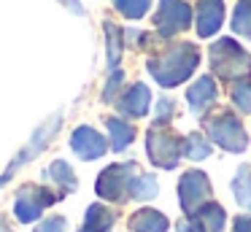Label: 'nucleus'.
I'll list each match as a JSON object with an SVG mask.
<instances>
[{
	"instance_id": "22",
	"label": "nucleus",
	"mask_w": 251,
	"mask_h": 232,
	"mask_svg": "<svg viewBox=\"0 0 251 232\" xmlns=\"http://www.w3.org/2000/svg\"><path fill=\"white\" fill-rule=\"evenodd\" d=\"M130 194H132L135 200H151V197H157V181H154V176H141V178H135V181H132Z\"/></svg>"
},
{
	"instance_id": "17",
	"label": "nucleus",
	"mask_w": 251,
	"mask_h": 232,
	"mask_svg": "<svg viewBox=\"0 0 251 232\" xmlns=\"http://www.w3.org/2000/svg\"><path fill=\"white\" fill-rule=\"evenodd\" d=\"M232 192H235V200H238L240 208L251 210V167L249 165H243L238 170V176L232 181Z\"/></svg>"
},
{
	"instance_id": "29",
	"label": "nucleus",
	"mask_w": 251,
	"mask_h": 232,
	"mask_svg": "<svg viewBox=\"0 0 251 232\" xmlns=\"http://www.w3.org/2000/svg\"><path fill=\"white\" fill-rule=\"evenodd\" d=\"M62 3H65L73 14H84V8H81V3H78V0H62Z\"/></svg>"
},
{
	"instance_id": "28",
	"label": "nucleus",
	"mask_w": 251,
	"mask_h": 232,
	"mask_svg": "<svg viewBox=\"0 0 251 232\" xmlns=\"http://www.w3.org/2000/svg\"><path fill=\"white\" fill-rule=\"evenodd\" d=\"M176 232H205V227H202L200 221H195V219H192V221H184V224H181Z\"/></svg>"
},
{
	"instance_id": "11",
	"label": "nucleus",
	"mask_w": 251,
	"mask_h": 232,
	"mask_svg": "<svg viewBox=\"0 0 251 232\" xmlns=\"http://www.w3.org/2000/svg\"><path fill=\"white\" fill-rule=\"evenodd\" d=\"M224 22V3L222 0H202L197 8V32L202 38L213 35Z\"/></svg>"
},
{
	"instance_id": "12",
	"label": "nucleus",
	"mask_w": 251,
	"mask_h": 232,
	"mask_svg": "<svg viewBox=\"0 0 251 232\" xmlns=\"http://www.w3.org/2000/svg\"><path fill=\"white\" fill-rule=\"evenodd\" d=\"M186 100H189V108L195 113H200L205 105H211V103L216 100V84H213V78L202 76L200 81H195V84L189 86V92H186Z\"/></svg>"
},
{
	"instance_id": "8",
	"label": "nucleus",
	"mask_w": 251,
	"mask_h": 232,
	"mask_svg": "<svg viewBox=\"0 0 251 232\" xmlns=\"http://www.w3.org/2000/svg\"><path fill=\"white\" fill-rule=\"evenodd\" d=\"M157 30L162 32L165 38L176 35V32H184L192 22V11L186 3L181 0H162L159 3V14H157Z\"/></svg>"
},
{
	"instance_id": "7",
	"label": "nucleus",
	"mask_w": 251,
	"mask_h": 232,
	"mask_svg": "<svg viewBox=\"0 0 251 232\" xmlns=\"http://www.w3.org/2000/svg\"><path fill=\"white\" fill-rule=\"evenodd\" d=\"M178 194H181V208L189 216H195L202 205L211 197V183H208V176L200 170H189L178 183Z\"/></svg>"
},
{
	"instance_id": "3",
	"label": "nucleus",
	"mask_w": 251,
	"mask_h": 232,
	"mask_svg": "<svg viewBox=\"0 0 251 232\" xmlns=\"http://www.w3.org/2000/svg\"><path fill=\"white\" fill-rule=\"evenodd\" d=\"M184 140L186 138H178L176 132H170V129L162 127V124H157V127H151L149 135H146L149 159H151L157 167L170 170V167H176L178 159L184 156Z\"/></svg>"
},
{
	"instance_id": "21",
	"label": "nucleus",
	"mask_w": 251,
	"mask_h": 232,
	"mask_svg": "<svg viewBox=\"0 0 251 232\" xmlns=\"http://www.w3.org/2000/svg\"><path fill=\"white\" fill-rule=\"evenodd\" d=\"M49 173H51V178H54L60 186H65V192L76 189V176H73V170H71V165H68V162H62V159L51 162Z\"/></svg>"
},
{
	"instance_id": "18",
	"label": "nucleus",
	"mask_w": 251,
	"mask_h": 232,
	"mask_svg": "<svg viewBox=\"0 0 251 232\" xmlns=\"http://www.w3.org/2000/svg\"><path fill=\"white\" fill-rule=\"evenodd\" d=\"M232 30L238 35L251 38V0H240L232 14Z\"/></svg>"
},
{
	"instance_id": "15",
	"label": "nucleus",
	"mask_w": 251,
	"mask_h": 232,
	"mask_svg": "<svg viewBox=\"0 0 251 232\" xmlns=\"http://www.w3.org/2000/svg\"><path fill=\"white\" fill-rule=\"evenodd\" d=\"M192 219H200V224L211 232H222L224 224H227V216H224V208H219L216 203H205L200 210H197Z\"/></svg>"
},
{
	"instance_id": "10",
	"label": "nucleus",
	"mask_w": 251,
	"mask_h": 232,
	"mask_svg": "<svg viewBox=\"0 0 251 232\" xmlns=\"http://www.w3.org/2000/svg\"><path fill=\"white\" fill-rule=\"evenodd\" d=\"M149 105H151V95L143 84H132L125 95L119 97V111L125 116H132V119H141L146 116Z\"/></svg>"
},
{
	"instance_id": "16",
	"label": "nucleus",
	"mask_w": 251,
	"mask_h": 232,
	"mask_svg": "<svg viewBox=\"0 0 251 232\" xmlns=\"http://www.w3.org/2000/svg\"><path fill=\"white\" fill-rule=\"evenodd\" d=\"M108 132H111V146L114 151H122L132 143L135 138V127L130 122H122V119H108Z\"/></svg>"
},
{
	"instance_id": "14",
	"label": "nucleus",
	"mask_w": 251,
	"mask_h": 232,
	"mask_svg": "<svg viewBox=\"0 0 251 232\" xmlns=\"http://www.w3.org/2000/svg\"><path fill=\"white\" fill-rule=\"evenodd\" d=\"M130 227L132 232H165L168 230V219L154 208H143L130 219Z\"/></svg>"
},
{
	"instance_id": "27",
	"label": "nucleus",
	"mask_w": 251,
	"mask_h": 232,
	"mask_svg": "<svg viewBox=\"0 0 251 232\" xmlns=\"http://www.w3.org/2000/svg\"><path fill=\"white\" fill-rule=\"evenodd\" d=\"M170 111H173V103L170 100H162L159 103V111H157V124H162V119L170 116Z\"/></svg>"
},
{
	"instance_id": "26",
	"label": "nucleus",
	"mask_w": 251,
	"mask_h": 232,
	"mask_svg": "<svg viewBox=\"0 0 251 232\" xmlns=\"http://www.w3.org/2000/svg\"><path fill=\"white\" fill-rule=\"evenodd\" d=\"M122 81H125V73H122V70H114V73H111L108 86H105V92H103L105 100H114V95H116V89L122 86Z\"/></svg>"
},
{
	"instance_id": "1",
	"label": "nucleus",
	"mask_w": 251,
	"mask_h": 232,
	"mask_svg": "<svg viewBox=\"0 0 251 232\" xmlns=\"http://www.w3.org/2000/svg\"><path fill=\"white\" fill-rule=\"evenodd\" d=\"M197 62H200V52L192 43H173L162 54L149 59V73L162 86H176L184 78H189Z\"/></svg>"
},
{
	"instance_id": "2",
	"label": "nucleus",
	"mask_w": 251,
	"mask_h": 232,
	"mask_svg": "<svg viewBox=\"0 0 251 232\" xmlns=\"http://www.w3.org/2000/svg\"><path fill=\"white\" fill-rule=\"evenodd\" d=\"M211 68L216 76H222L227 81L251 78V57L229 38L216 41L211 46Z\"/></svg>"
},
{
	"instance_id": "25",
	"label": "nucleus",
	"mask_w": 251,
	"mask_h": 232,
	"mask_svg": "<svg viewBox=\"0 0 251 232\" xmlns=\"http://www.w3.org/2000/svg\"><path fill=\"white\" fill-rule=\"evenodd\" d=\"M35 232H65V219L54 216V219H46L44 224L35 227Z\"/></svg>"
},
{
	"instance_id": "4",
	"label": "nucleus",
	"mask_w": 251,
	"mask_h": 232,
	"mask_svg": "<svg viewBox=\"0 0 251 232\" xmlns=\"http://www.w3.org/2000/svg\"><path fill=\"white\" fill-rule=\"evenodd\" d=\"M205 129H208V138L227 151H243L249 146V135H246L240 119L232 116L229 111H222L219 116L208 119Z\"/></svg>"
},
{
	"instance_id": "13",
	"label": "nucleus",
	"mask_w": 251,
	"mask_h": 232,
	"mask_svg": "<svg viewBox=\"0 0 251 232\" xmlns=\"http://www.w3.org/2000/svg\"><path fill=\"white\" fill-rule=\"evenodd\" d=\"M116 221V213L105 205H89L87 219H84V227L78 232H108Z\"/></svg>"
},
{
	"instance_id": "23",
	"label": "nucleus",
	"mask_w": 251,
	"mask_h": 232,
	"mask_svg": "<svg viewBox=\"0 0 251 232\" xmlns=\"http://www.w3.org/2000/svg\"><path fill=\"white\" fill-rule=\"evenodd\" d=\"M149 3H151V0H114L116 8H119L125 16H130V19H138V16L146 14Z\"/></svg>"
},
{
	"instance_id": "6",
	"label": "nucleus",
	"mask_w": 251,
	"mask_h": 232,
	"mask_svg": "<svg viewBox=\"0 0 251 232\" xmlns=\"http://www.w3.org/2000/svg\"><path fill=\"white\" fill-rule=\"evenodd\" d=\"M60 194H54L51 189L46 186H25L19 189L17 200H14V210H17V219L19 221H35L44 208H49Z\"/></svg>"
},
{
	"instance_id": "19",
	"label": "nucleus",
	"mask_w": 251,
	"mask_h": 232,
	"mask_svg": "<svg viewBox=\"0 0 251 232\" xmlns=\"http://www.w3.org/2000/svg\"><path fill=\"white\" fill-rule=\"evenodd\" d=\"M229 95H232V103L240 108V111L251 113V78H238L229 86Z\"/></svg>"
},
{
	"instance_id": "9",
	"label": "nucleus",
	"mask_w": 251,
	"mask_h": 232,
	"mask_svg": "<svg viewBox=\"0 0 251 232\" xmlns=\"http://www.w3.org/2000/svg\"><path fill=\"white\" fill-rule=\"evenodd\" d=\"M71 146H73V151L87 162L103 156L105 149H108V146H105V138L92 127H78L76 132L71 135Z\"/></svg>"
},
{
	"instance_id": "20",
	"label": "nucleus",
	"mask_w": 251,
	"mask_h": 232,
	"mask_svg": "<svg viewBox=\"0 0 251 232\" xmlns=\"http://www.w3.org/2000/svg\"><path fill=\"white\" fill-rule=\"evenodd\" d=\"M211 154V143L202 135H189L184 140V156L186 159H205Z\"/></svg>"
},
{
	"instance_id": "24",
	"label": "nucleus",
	"mask_w": 251,
	"mask_h": 232,
	"mask_svg": "<svg viewBox=\"0 0 251 232\" xmlns=\"http://www.w3.org/2000/svg\"><path fill=\"white\" fill-rule=\"evenodd\" d=\"M105 32H108V62L114 65L119 59V52H122V32L111 22H105Z\"/></svg>"
},
{
	"instance_id": "30",
	"label": "nucleus",
	"mask_w": 251,
	"mask_h": 232,
	"mask_svg": "<svg viewBox=\"0 0 251 232\" xmlns=\"http://www.w3.org/2000/svg\"><path fill=\"white\" fill-rule=\"evenodd\" d=\"M14 170H17V165H11V167H8V173H6V176H0V186H3V183H6V178H8V176H11V173H14Z\"/></svg>"
},
{
	"instance_id": "31",
	"label": "nucleus",
	"mask_w": 251,
	"mask_h": 232,
	"mask_svg": "<svg viewBox=\"0 0 251 232\" xmlns=\"http://www.w3.org/2000/svg\"><path fill=\"white\" fill-rule=\"evenodd\" d=\"M0 232H11V230H8V227H3V224H0Z\"/></svg>"
},
{
	"instance_id": "5",
	"label": "nucleus",
	"mask_w": 251,
	"mask_h": 232,
	"mask_svg": "<svg viewBox=\"0 0 251 232\" xmlns=\"http://www.w3.org/2000/svg\"><path fill=\"white\" fill-rule=\"evenodd\" d=\"M132 173H135V162H125V165H111L98 176V194L103 200H122L132 189Z\"/></svg>"
}]
</instances>
